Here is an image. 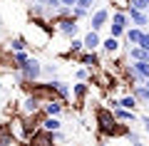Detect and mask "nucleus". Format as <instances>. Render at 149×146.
<instances>
[{"label":"nucleus","mask_w":149,"mask_h":146,"mask_svg":"<svg viewBox=\"0 0 149 146\" xmlns=\"http://www.w3.org/2000/svg\"><path fill=\"white\" fill-rule=\"evenodd\" d=\"M80 20H74L72 15H65V17H57V20H52V27L60 32L62 37H67V40H72V37H77V30H80V25H77Z\"/></svg>","instance_id":"39448f33"},{"label":"nucleus","mask_w":149,"mask_h":146,"mask_svg":"<svg viewBox=\"0 0 149 146\" xmlns=\"http://www.w3.org/2000/svg\"><path fill=\"white\" fill-rule=\"evenodd\" d=\"M42 67L45 64L40 62L37 57H30L25 64L20 67V77H22V84H35V82H40V77H42Z\"/></svg>","instance_id":"20e7f679"},{"label":"nucleus","mask_w":149,"mask_h":146,"mask_svg":"<svg viewBox=\"0 0 149 146\" xmlns=\"http://www.w3.org/2000/svg\"><path fill=\"white\" fill-rule=\"evenodd\" d=\"M129 5L137 8V10H144V12H147V10H149V0H129Z\"/></svg>","instance_id":"393cba45"},{"label":"nucleus","mask_w":149,"mask_h":146,"mask_svg":"<svg viewBox=\"0 0 149 146\" xmlns=\"http://www.w3.org/2000/svg\"><path fill=\"white\" fill-rule=\"evenodd\" d=\"M119 45H122V42H119V37H112V35H107L104 40H102V50H104L109 57L119 52Z\"/></svg>","instance_id":"f3484780"},{"label":"nucleus","mask_w":149,"mask_h":146,"mask_svg":"<svg viewBox=\"0 0 149 146\" xmlns=\"http://www.w3.org/2000/svg\"><path fill=\"white\" fill-rule=\"evenodd\" d=\"M144 84H147V89H149V79H147V82H144Z\"/></svg>","instance_id":"c9c22d12"},{"label":"nucleus","mask_w":149,"mask_h":146,"mask_svg":"<svg viewBox=\"0 0 149 146\" xmlns=\"http://www.w3.org/2000/svg\"><path fill=\"white\" fill-rule=\"evenodd\" d=\"M40 129H45V131H60V129H62V119H60V116H42Z\"/></svg>","instance_id":"6ab92c4d"},{"label":"nucleus","mask_w":149,"mask_h":146,"mask_svg":"<svg viewBox=\"0 0 149 146\" xmlns=\"http://www.w3.org/2000/svg\"><path fill=\"white\" fill-rule=\"evenodd\" d=\"M65 109H67V104L62 99H57V97H50V99L42 102V114L45 116H60Z\"/></svg>","instance_id":"1a4fd4ad"},{"label":"nucleus","mask_w":149,"mask_h":146,"mask_svg":"<svg viewBox=\"0 0 149 146\" xmlns=\"http://www.w3.org/2000/svg\"><path fill=\"white\" fill-rule=\"evenodd\" d=\"M119 107H124V109H137V107H139V99L129 92V94H124V97H119Z\"/></svg>","instance_id":"5701e85b"},{"label":"nucleus","mask_w":149,"mask_h":146,"mask_svg":"<svg viewBox=\"0 0 149 146\" xmlns=\"http://www.w3.org/2000/svg\"><path fill=\"white\" fill-rule=\"evenodd\" d=\"M82 40H85V50H90V52H95V50L102 47V35L97 30H87Z\"/></svg>","instance_id":"4468645a"},{"label":"nucleus","mask_w":149,"mask_h":146,"mask_svg":"<svg viewBox=\"0 0 149 146\" xmlns=\"http://www.w3.org/2000/svg\"><path fill=\"white\" fill-rule=\"evenodd\" d=\"M139 124H142V129L149 134V114H144V116H139Z\"/></svg>","instance_id":"c756f323"},{"label":"nucleus","mask_w":149,"mask_h":146,"mask_svg":"<svg viewBox=\"0 0 149 146\" xmlns=\"http://www.w3.org/2000/svg\"><path fill=\"white\" fill-rule=\"evenodd\" d=\"M0 87H3V77H0Z\"/></svg>","instance_id":"e433bc0d"},{"label":"nucleus","mask_w":149,"mask_h":146,"mask_svg":"<svg viewBox=\"0 0 149 146\" xmlns=\"http://www.w3.org/2000/svg\"><path fill=\"white\" fill-rule=\"evenodd\" d=\"M87 94H90V82H74L72 84V99H77L82 104L87 99Z\"/></svg>","instance_id":"2eb2a0df"},{"label":"nucleus","mask_w":149,"mask_h":146,"mask_svg":"<svg viewBox=\"0 0 149 146\" xmlns=\"http://www.w3.org/2000/svg\"><path fill=\"white\" fill-rule=\"evenodd\" d=\"M109 20H112V12H109V8H97V10L90 15V30L102 32L107 25H109Z\"/></svg>","instance_id":"0eeeda50"},{"label":"nucleus","mask_w":149,"mask_h":146,"mask_svg":"<svg viewBox=\"0 0 149 146\" xmlns=\"http://www.w3.org/2000/svg\"><path fill=\"white\" fill-rule=\"evenodd\" d=\"M107 107H109V109H117V107H119V99H117V97H112V99L107 102Z\"/></svg>","instance_id":"2f4dec72"},{"label":"nucleus","mask_w":149,"mask_h":146,"mask_svg":"<svg viewBox=\"0 0 149 146\" xmlns=\"http://www.w3.org/2000/svg\"><path fill=\"white\" fill-rule=\"evenodd\" d=\"M132 94L139 99V104H149V89H147V84H134Z\"/></svg>","instance_id":"412c9836"},{"label":"nucleus","mask_w":149,"mask_h":146,"mask_svg":"<svg viewBox=\"0 0 149 146\" xmlns=\"http://www.w3.org/2000/svg\"><path fill=\"white\" fill-rule=\"evenodd\" d=\"M87 12H90V10H85V8H77V5L72 8V17H74V20H82V17H87Z\"/></svg>","instance_id":"bb28decb"},{"label":"nucleus","mask_w":149,"mask_h":146,"mask_svg":"<svg viewBox=\"0 0 149 146\" xmlns=\"http://www.w3.org/2000/svg\"><path fill=\"white\" fill-rule=\"evenodd\" d=\"M132 67L137 69L139 74H142V79H144V82L149 79V62H144V60H139V62H132Z\"/></svg>","instance_id":"b1692460"},{"label":"nucleus","mask_w":149,"mask_h":146,"mask_svg":"<svg viewBox=\"0 0 149 146\" xmlns=\"http://www.w3.org/2000/svg\"><path fill=\"white\" fill-rule=\"evenodd\" d=\"M139 47H142V50H149V32H147V30H144L142 40H139Z\"/></svg>","instance_id":"c85d7f7f"},{"label":"nucleus","mask_w":149,"mask_h":146,"mask_svg":"<svg viewBox=\"0 0 149 146\" xmlns=\"http://www.w3.org/2000/svg\"><path fill=\"white\" fill-rule=\"evenodd\" d=\"M27 60H30V52H27V50H22V52H10V69L17 72Z\"/></svg>","instance_id":"dca6fc26"},{"label":"nucleus","mask_w":149,"mask_h":146,"mask_svg":"<svg viewBox=\"0 0 149 146\" xmlns=\"http://www.w3.org/2000/svg\"><path fill=\"white\" fill-rule=\"evenodd\" d=\"M27 47H30V42H27V37H22V35L10 37V42H8V50H10V52H22V50H27Z\"/></svg>","instance_id":"a211bd4d"},{"label":"nucleus","mask_w":149,"mask_h":146,"mask_svg":"<svg viewBox=\"0 0 149 146\" xmlns=\"http://www.w3.org/2000/svg\"><path fill=\"white\" fill-rule=\"evenodd\" d=\"M0 146H27V144L20 141V139H15V136L10 134L8 121H5V124H0Z\"/></svg>","instance_id":"f8f14e48"},{"label":"nucleus","mask_w":149,"mask_h":146,"mask_svg":"<svg viewBox=\"0 0 149 146\" xmlns=\"http://www.w3.org/2000/svg\"><path fill=\"white\" fill-rule=\"evenodd\" d=\"M127 15H129V20H132V25L142 27V30L149 25V15H147L144 10H137V8H132V5H129V8H127Z\"/></svg>","instance_id":"ddd939ff"},{"label":"nucleus","mask_w":149,"mask_h":146,"mask_svg":"<svg viewBox=\"0 0 149 146\" xmlns=\"http://www.w3.org/2000/svg\"><path fill=\"white\" fill-rule=\"evenodd\" d=\"M129 146H149V144H144L142 139H134V141H129Z\"/></svg>","instance_id":"72a5a7b5"},{"label":"nucleus","mask_w":149,"mask_h":146,"mask_svg":"<svg viewBox=\"0 0 149 146\" xmlns=\"http://www.w3.org/2000/svg\"><path fill=\"white\" fill-rule=\"evenodd\" d=\"M60 3H62L65 8H74V5H77V0H60Z\"/></svg>","instance_id":"473e14b6"},{"label":"nucleus","mask_w":149,"mask_h":146,"mask_svg":"<svg viewBox=\"0 0 149 146\" xmlns=\"http://www.w3.org/2000/svg\"><path fill=\"white\" fill-rule=\"evenodd\" d=\"M92 5H95V0H77V8H85V10H90Z\"/></svg>","instance_id":"7c9ffc66"},{"label":"nucleus","mask_w":149,"mask_h":146,"mask_svg":"<svg viewBox=\"0 0 149 146\" xmlns=\"http://www.w3.org/2000/svg\"><path fill=\"white\" fill-rule=\"evenodd\" d=\"M17 114L20 116H40L42 114V97H37L35 92H27L22 97L20 107H17Z\"/></svg>","instance_id":"7ed1b4c3"},{"label":"nucleus","mask_w":149,"mask_h":146,"mask_svg":"<svg viewBox=\"0 0 149 146\" xmlns=\"http://www.w3.org/2000/svg\"><path fill=\"white\" fill-rule=\"evenodd\" d=\"M97 146H107V144H104V141H100V144H97Z\"/></svg>","instance_id":"f704fd0d"},{"label":"nucleus","mask_w":149,"mask_h":146,"mask_svg":"<svg viewBox=\"0 0 149 146\" xmlns=\"http://www.w3.org/2000/svg\"><path fill=\"white\" fill-rule=\"evenodd\" d=\"M77 62L82 64V67H90V69H102V60H100V52H90V50H85L82 55H77Z\"/></svg>","instance_id":"9d476101"},{"label":"nucleus","mask_w":149,"mask_h":146,"mask_svg":"<svg viewBox=\"0 0 149 146\" xmlns=\"http://www.w3.org/2000/svg\"><path fill=\"white\" fill-rule=\"evenodd\" d=\"M109 35L112 37H119L122 40L124 35H127V30L132 27V20H129L127 10H112V20H109Z\"/></svg>","instance_id":"f03ea898"},{"label":"nucleus","mask_w":149,"mask_h":146,"mask_svg":"<svg viewBox=\"0 0 149 146\" xmlns=\"http://www.w3.org/2000/svg\"><path fill=\"white\" fill-rule=\"evenodd\" d=\"M142 35H144V30H142V27L132 25V27L127 30V35H124V37H127V42H129V45H139V40H142Z\"/></svg>","instance_id":"4be33fe9"},{"label":"nucleus","mask_w":149,"mask_h":146,"mask_svg":"<svg viewBox=\"0 0 149 146\" xmlns=\"http://www.w3.org/2000/svg\"><path fill=\"white\" fill-rule=\"evenodd\" d=\"M42 74H47L50 79H55V74H57V67H55V64H45V67H42Z\"/></svg>","instance_id":"cd10ccee"},{"label":"nucleus","mask_w":149,"mask_h":146,"mask_svg":"<svg viewBox=\"0 0 149 146\" xmlns=\"http://www.w3.org/2000/svg\"><path fill=\"white\" fill-rule=\"evenodd\" d=\"M147 107H149V104H147Z\"/></svg>","instance_id":"4c0bfd02"},{"label":"nucleus","mask_w":149,"mask_h":146,"mask_svg":"<svg viewBox=\"0 0 149 146\" xmlns=\"http://www.w3.org/2000/svg\"><path fill=\"white\" fill-rule=\"evenodd\" d=\"M82 52H85V40H82V37H72L70 45H67V55L70 57H77V55H82Z\"/></svg>","instance_id":"aec40b11"},{"label":"nucleus","mask_w":149,"mask_h":146,"mask_svg":"<svg viewBox=\"0 0 149 146\" xmlns=\"http://www.w3.org/2000/svg\"><path fill=\"white\" fill-rule=\"evenodd\" d=\"M27 146H57V141H55L52 131H45V129H37L35 134L27 139Z\"/></svg>","instance_id":"6e6552de"},{"label":"nucleus","mask_w":149,"mask_h":146,"mask_svg":"<svg viewBox=\"0 0 149 146\" xmlns=\"http://www.w3.org/2000/svg\"><path fill=\"white\" fill-rule=\"evenodd\" d=\"M47 89H50V94H52V97H57V99H62L65 104H67L70 102V97H72V87H70L67 82H62V79H47Z\"/></svg>","instance_id":"423d86ee"},{"label":"nucleus","mask_w":149,"mask_h":146,"mask_svg":"<svg viewBox=\"0 0 149 146\" xmlns=\"http://www.w3.org/2000/svg\"><path fill=\"white\" fill-rule=\"evenodd\" d=\"M95 121H97V129H100L102 136H127V124L114 119V111L109 107H100L95 111Z\"/></svg>","instance_id":"f257e3e1"},{"label":"nucleus","mask_w":149,"mask_h":146,"mask_svg":"<svg viewBox=\"0 0 149 146\" xmlns=\"http://www.w3.org/2000/svg\"><path fill=\"white\" fill-rule=\"evenodd\" d=\"M114 111V119L122 121V124H137L139 121V114L134 109H124V107H117V109H112Z\"/></svg>","instance_id":"9b49d317"},{"label":"nucleus","mask_w":149,"mask_h":146,"mask_svg":"<svg viewBox=\"0 0 149 146\" xmlns=\"http://www.w3.org/2000/svg\"><path fill=\"white\" fill-rule=\"evenodd\" d=\"M109 5L114 8V10H127V8H129V0H109Z\"/></svg>","instance_id":"a878e982"}]
</instances>
